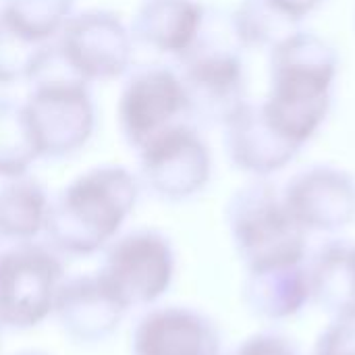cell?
Segmentation results:
<instances>
[{
    "label": "cell",
    "instance_id": "cell-1",
    "mask_svg": "<svg viewBox=\"0 0 355 355\" xmlns=\"http://www.w3.org/2000/svg\"><path fill=\"white\" fill-rule=\"evenodd\" d=\"M339 71L335 48L320 35L293 31L270 50L268 94L260 104L266 121L300 150L320 131Z\"/></svg>",
    "mask_w": 355,
    "mask_h": 355
},
{
    "label": "cell",
    "instance_id": "cell-2",
    "mask_svg": "<svg viewBox=\"0 0 355 355\" xmlns=\"http://www.w3.org/2000/svg\"><path fill=\"white\" fill-rule=\"evenodd\" d=\"M135 204V183L125 171H94L62 191L46 214L50 243L69 256L102 250Z\"/></svg>",
    "mask_w": 355,
    "mask_h": 355
},
{
    "label": "cell",
    "instance_id": "cell-3",
    "mask_svg": "<svg viewBox=\"0 0 355 355\" xmlns=\"http://www.w3.org/2000/svg\"><path fill=\"white\" fill-rule=\"evenodd\" d=\"M233 245L245 270L297 266L308 260V233L264 179L239 189L227 210Z\"/></svg>",
    "mask_w": 355,
    "mask_h": 355
},
{
    "label": "cell",
    "instance_id": "cell-4",
    "mask_svg": "<svg viewBox=\"0 0 355 355\" xmlns=\"http://www.w3.org/2000/svg\"><path fill=\"white\" fill-rule=\"evenodd\" d=\"M64 281L54 252L19 241L0 252V327L31 329L48 318Z\"/></svg>",
    "mask_w": 355,
    "mask_h": 355
},
{
    "label": "cell",
    "instance_id": "cell-5",
    "mask_svg": "<svg viewBox=\"0 0 355 355\" xmlns=\"http://www.w3.org/2000/svg\"><path fill=\"white\" fill-rule=\"evenodd\" d=\"M98 275L127 310L150 306L173 285V245L158 231H133L106 250Z\"/></svg>",
    "mask_w": 355,
    "mask_h": 355
},
{
    "label": "cell",
    "instance_id": "cell-6",
    "mask_svg": "<svg viewBox=\"0 0 355 355\" xmlns=\"http://www.w3.org/2000/svg\"><path fill=\"white\" fill-rule=\"evenodd\" d=\"M181 79L187 112L227 125L248 102V81L241 58L227 48H193Z\"/></svg>",
    "mask_w": 355,
    "mask_h": 355
},
{
    "label": "cell",
    "instance_id": "cell-7",
    "mask_svg": "<svg viewBox=\"0 0 355 355\" xmlns=\"http://www.w3.org/2000/svg\"><path fill=\"white\" fill-rule=\"evenodd\" d=\"M281 193L308 235L339 233L355 220V181L337 166H310L297 173Z\"/></svg>",
    "mask_w": 355,
    "mask_h": 355
},
{
    "label": "cell",
    "instance_id": "cell-8",
    "mask_svg": "<svg viewBox=\"0 0 355 355\" xmlns=\"http://www.w3.org/2000/svg\"><path fill=\"white\" fill-rule=\"evenodd\" d=\"M210 152L185 125H175L146 144V173L152 187L168 200H185L210 179Z\"/></svg>",
    "mask_w": 355,
    "mask_h": 355
},
{
    "label": "cell",
    "instance_id": "cell-9",
    "mask_svg": "<svg viewBox=\"0 0 355 355\" xmlns=\"http://www.w3.org/2000/svg\"><path fill=\"white\" fill-rule=\"evenodd\" d=\"M133 355H223L216 324L193 308L164 306L144 314L131 333Z\"/></svg>",
    "mask_w": 355,
    "mask_h": 355
},
{
    "label": "cell",
    "instance_id": "cell-10",
    "mask_svg": "<svg viewBox=\"0 0 355 355\" xmlns=\"http://www.w3.org/2000/svg\"><path fill=\"white\" fill-rule=\"evenodd\" d=\"M54 312L75 343H98L119 327L127 308L104 285L100 275H81L62 281Z\"/></svg>",
    "mask_w": 355,
    "mask_h": 355
},
{
    "label": "cell",
    "instance_id": "cell-11",
    "mask_svg": "<svg viewBox=\"0 0 355 355\" xmlns=\"http://www.w3.org/2000/svg\"><path fill=\"white\" fill-rule=\"evenodd\" d=\"M225 127L233 164L256 179H268L289 166L300 154V148L266 121L260 104H248Z\"/></svg>",
    "mask_w": 355,
    "mask_h": 355
},
{
    "label": "cell",
    "instance_id": "cell-12",
    "mask_svg": "<svg viewBox=\"0 0 355 355\" xmlns=\"http://www.w3.org/2000/svg\"><path fill=\"white\" fill-rule=\"evenodd\" d=\"M312 304L333 320H355V243L329 241L306 260Z\"/></svg>",
    "mask_w": 355,
    "mask_h": 355
},
{
    "label": "cell",
    "instance_id": "cell-13",
    "mask_svg": "<svg viewBox=\"0 0 355 355\" xmlns=\"http://www.w3.org/2000/svg\"><path fill=\"white\" fill-rule=\"evenodd\" d=\"M243 300L250 312L270 322L297 316L312 304L306 264L248 270Z\"/></svg>",
    "mask_w": 355,
    "mask_h": 355
},
{
    "label": "cell",
    "instance_id": "cell-14",
    "mask_svg": "<svg viewBox=\"0 0 355 355\" xmlns=\"http://www.w3.org/2000/svg\"><path fill=\"white\" fill-rule=\"evenodd\" d=\"M131 108L127 119L131 121V131L141 137H158L166 129L175 127L171 121L187 112V98L181 79L168 71H152L141 77L137 85L131 87L127 98Z\"/></svg>",
    "mask_w": 355,
    "mask_h": 355
},
{
    "label": "cell",
    "instance_id": "cell-15",
    "mask_svg": "<svg viewBox=\"0 0 355 355\" xmlns=\"http://www.w3.org/2000/svg\"><path fill=\"white\" fill-rule=\"evenodd\" d=\"M152 40L179 54H189L198 46L204 23V8L196 0H160L150 10Z\"/></svg>",
    "mask_w": 355,
    "mask_h": 355
},
{
    "label": "cell",
    "instance_id": "cell-16",
    "mask_svg": "<svg viewBox=\"0 0 355 355\" xmlns=\"http://www.w3.org/2000/svg\"><path fill=\"white\" fill-rule=\"evenodd\" d=\"M46 198L33 183H15L0 191V237L29 241L46 225Z\"/></svg>",
    "mask_w": 355,
    "mask_h": 355
},
{
    "label": "cell",
    "instance_id": "cell-17",
    "mask_svg": "<svg viewBox=\"0 0 355 355\" xmlns=\"http://www.w3.org/2000/svg\"><path fill=\"white\" fill-rule=\"evenodd\" d=\"M233 31L239 44L248 48L272 50L279 42L297 31V25L281 15L268 0H243L233 15Z\"/></svg>",
    "mask_w": 355,
    "mask_h": 355
},
{
    "label": "cell",
    "instance_id": "cell-18",
    "mask_svg": "<svg viewBox=\"0 0 355 355\" xmlns=\"http://www.w3.org/2000/svg\"><path fill=\"white\" fill-rule=\"evenodd\" d=\"M312 355H355V320H333Z\"/></svg>",
    "mask_w": 355,
    "mask_h": 355
},
{
    "label": "cell",
    "instance_id": "cell-19",
    "mask_svg": "<svg viewBox=\"0 0 355 355\" xmlns=\"http://www.w3.org/2000/svg\"><path fill=\"white\" fill-rule=\"evenodd\" d=\"M229 355H300L291 339L281 333H256Z\"/></svg>",
    "mask_w": 355,
    "mask_h": 355
},
{
    "label": "cell",
    "instance_id": "cell-20",
    "mask_svg": "<svg viewBox=\"0 0 355 355\" xmlns=\"http://www.w3.org/2000/svg\"><path fill=\"white\" fill-rule=\"evenodd\" d=\"M281 15H285L295 25L310 17L324 0H268Z\"/></svg>",
    "mask_w": 355,
    "mask_h": 355
},
{
    "label": "cell",
    "instance_id": "cell-21",
    "mask_svg": "<svg viewBox=\"0 0 355 355\" xmlns=\"http://www.w3.org/2000/svg\"><path fill=\"white\" fill-rule=\"evenodd\" d=\"M15 355H46V354H40V352H21V354H15Z\"/></svg>",
    "mask_w": 355,
    "mask_h": 355
}]
</instances>
